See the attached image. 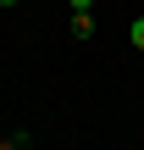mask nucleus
Instances as JSON below:
<instances>
[{
	"instance_id": "nucleus-2",
	"label": "nucleus",
	"mask_w": 144,
	"mask_h": 150,
	"mask_svg": "<svg viewBox=\"0 0 144 150\" xmlns=\"http://www.w3.org/2000/svg\"><path fill=\"white\" fill-rule=\"evenodd\" d=\"M67 6H72V11H89V6H94V0H67Z\"/></svg>"
},
{
	"instance_id": "nucleus-1",
	"label": "nucleus",
	"mask_w": 144,
	"mask_h": 150,
	"mask_svg": "<svg viewBox=\"0 0 144 150\" xmlns=\"http://www.w3.org/2000/svg\"><path fill=\"white\" fill-rule=\"evenodd\" d=\"M128 39H133V50H144V17H133V28H128Z\"/></svg>"
},
{
	"instance_id": "nucleus-3",
	"label": "nucleus",
	"mask_w": 144,
	"mask_h": 150,
	"mask_svg": "<svg viewBox=\"0 0 144 150\" xmlns=\"http://www.w3.org/2000/svg\"><path fill=\"white\" fill-rule=\"evenodd\" d=\"M0 6H17V0H0Z\"/></svg>"
}]
</instances>
